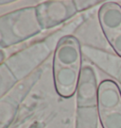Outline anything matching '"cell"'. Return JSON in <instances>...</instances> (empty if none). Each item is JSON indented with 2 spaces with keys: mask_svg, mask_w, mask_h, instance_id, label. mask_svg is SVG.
Returning <instances> with one entry per match:
<instances>
[{
  "mask_svg": "<svg viewBox=\"0 0 121 128\" xmlns=\"http://www.w3.org/2000/svg\"><path fill=\"white\" fill-rule=\"evenodd\" d=\"M98 20L107 42L117 56L121 58V5L115 2L102 5Z\"/></svg>",
  "mask_w": 121,
  "mask_h": 128,
  "instance_id": "3",
  "label": "cell"
},
{
  "mask_svg": "<svg viewBox=\"0 0 121 128\" xmlns=\"http://www.w3.org/2000/svg\"><path fill=\"white\" fill-rule=\"evenodd\" d=\"M71 2H51L54 13L44 10L42 7L37 8V18L44 28H49L59 24L72 16L77 8L76 5H68Z\"/></svg>",
  "mask_w": 121,
  "mask_h": 128,
  "instance_id": "4",
  "label": "cell"
},
{
  "mask_svg": "<svg viewBox=\"0 0 121 128\" xmlns=\"http://www.w3.org/2000/svg\"><path fill=\"white\" fill-rule=\"evenodd\" d=\"M81 53L76 38L65 37L58 44L54 58V76L58 92L64 97L72 96L79 87Z\"/></svg>",
  "mask_w": 121,
  "mask_h": 128,
  "instance_id": "1",
  "label": "cell"
},
{
  "mask_svg": "<svg viewBox=\"0 0 121 128\" xmlns=\"http://www.w3.org/2000/svg\"><path fill=\"white\" fill-rule=\"evenodd\" d=\"M97 106L102 128H121V88L116 82L107 79L99 84Z\"/></svg>",
  "mask_w": 121,
  "mask_h": 128,
  "instance_id": "2",
  "label": "cell"
}]
</instances>
